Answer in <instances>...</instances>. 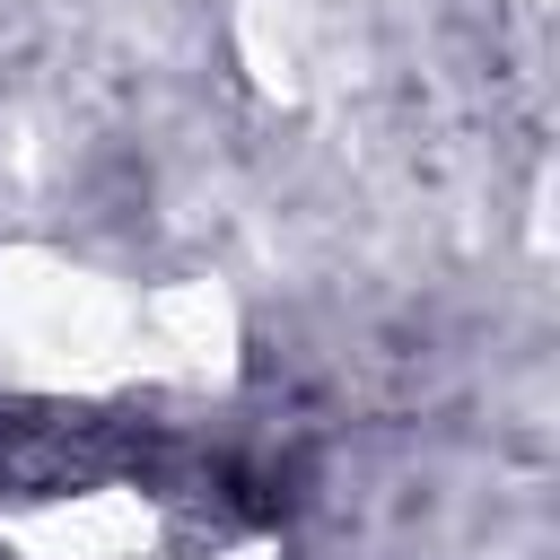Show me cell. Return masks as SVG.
Returning a JSON list of instances; mask_svg holds the SVG:
<instances>
[{
    "instance_id": "6da1fadb",
    "label": "cell",
    "mask_w": 560,
    "mask_h": 560,
    "mask_svg": "<svg viewBox=\"0 0 560 560\" xmlns=\"http://www.w3.org/2000/svg\"><path fill=\"white\" fill-rule=\"evenodd\" d=\"M0 385L96 402L140 385V289L61 254V245H0Z\"/></svg>"
},
{
    "instance_id": "7a4b0ae2",
    "label": "cell",
    "mask_w": 560,
    "mask_h": 560,
    "mask_svg": "<svg viewBox=\"0 0 560 560\" xmlns=\"http://www.w3.org/2000/svg\"><path fill=\"white\" fill-rule=\"evenodd\" d=\"M166 516L131 481H88V490H35L0 508V551L9 560H158Z\"/></svg>"
},
{
    "instance_id": "3957f363",
    "label": "cell",
    "mask_w": 560,
    "mask_h": 560,
    "mask_svg": "<svg viewBox=\"0 0 560 560\" xmlns=\"http://www.w3.org/2000/svg\"><path fill=\"white\" fill-rule=\"evenodd\" d=\"M245 350V315L219 280H149L140 289V385H228Z\"/></svg>"
},
{
    "instance_id": "277c9868",
    "label": "cell",
    "mask_w": 560,
    "mask_h": 560,
    "mask_svg": "<svg viewBox=\"0 0 560 560\" xmlns=\"http://www.w3.org/2000/svg\"><path fill=\"white\" fill-rule=\"evenodd\" d=\"M219 560H271V551H262V542H245V551H219Z\"/></svg>"
}]
</instances>
